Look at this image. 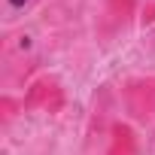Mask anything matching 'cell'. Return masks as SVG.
<instances>
[{"label":"cell","instance_id":"1","mask_svg":"<svg viewBox=\"0 0 155 155\" xmlns=\"http://www.w3.org/2000/svg\"><path fill=\"white\" fill-rule=\"evenodd\" d=\"M125 104L134 119H152L155 116V79H134L125 88Z\"/></svg>","mask_w":155,"mask_h":155},{"label":"cell","instance_id":"2","mask_svg":"<svg viewBox=\"0 0 155 155\" xmlns=\"http://www.w3.org/2000/svg\"><path fill=\"white\" fill-rule=\"evenodd\" d=\"M25 107L28 110H49V113H58L64 107V91L52 82V79H43L37 85H31L28 97H25Z\"/></svg>","mask_w":155,"mask_h":155},{"label":"cell","instance_id":"3","mask_svg":"<svg viewBox=\"0 0 155 155\" xmlns=\"http://www.w3.org/2000/svg\"><path fill=\"white\" fill-rule=\"evenodd\" d=\"M107 155H137V137L128 125H113V137H110V149Z\"/></svg>","mask_w":155,"mask_h":155},{"label":"cell","instance_id":"4","mask_svg":"<svg viewBox=\"0 0 155 155\" xmlns=\"http://www.w3.org/2000/svg\"><path fill=\"white\" fill-rule=\"evenodd\" d=\"M107 6H110V18L116 25H125L134 15V0H107Z\"/></svg>","mask_w":155,"mask_h":155},{"label":"cell","instance_id":"5","mask_svg":"<svg viewBox=\"0 0 155 155\" xmlns=\"http://www.w3.org/2000/svg\"><path fill=\"white\" fill-rule=\"evenodd\" d=\"M25 3H28V0H9V6H12V9H21Z\"/></svg>","mask_w":155,"mask_h":155}]
</instances>
